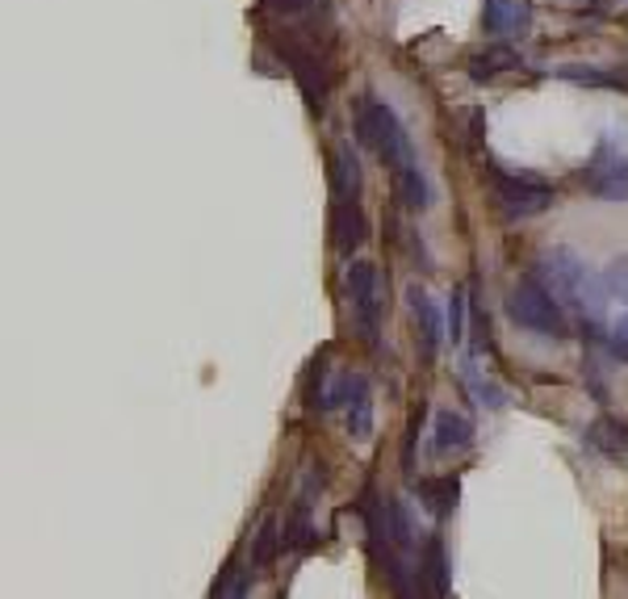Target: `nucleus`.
I'll return each instance as SVG.
<instances>
[{
  "label": "nucleus",
  "instance_id": "nucleus-1",
  "mask_svg": "<svg viewBox=\"0 0 628 599\" xmlns=\"http://www.w3.org/2000/svg\"><path fill=\"white\" fill-rule=\"evenodd\" d=\"M540 277L545 286L554 290V298L570 302L575 310H582L587 319H604L608 307V286H604V272H595L587 260L570 248H554V252L540 256Z\"/></svg>",
  "mask_w": 628,
  "mask_h": 599
},
{
  "label": "nucleus",
  "instance_id": "nucleus-2",
  "mask_svg": "<svg viewBox=\"0 0 628 599\" xmlns=\"http://www.w3.org/2000/svg\"><path fill=\"white\" fill-rule=\"evenodd\" d=\"M507 315H511V323H520L524 331L545 336V340H566V336H570L566 310H561V302H557L554 290H549L540 277H524L520 286L511 290Z\"/></svg>",
  "mask_w": 628,
  "mask_h": 599
},
{
  "label": "nucleus",
  "instance_id": "nucleus-3",
  "mask_svg": "<svg viewBox=\"0 0 628 599\" xmlns=\"http://www.w3.org/2000/svg\"><path fill=\"white\" fill-rule=\"evenodd\" d=\"M357 139L365 147H373L381 160L390 163L395 172L402 168H411L415 163V151H411V139H407V130L398 122V113L386 101H365L357 113Z\"/></svg>",
  "mask_w": 628,
  "mask_h": 599
},
{
  "label": "nucleus",
  "instance_id": "nucleus-4",
  "mask_svg": "<svg viewBox=\"0 0 628 599\" xmlns=\"http://www.w3.org/2000/svg\"><path fill=\"white\" fill-rule=\"evenodd\" d=\"M582 184L599 201H628V156L611 134L595 143V156L582 168Z\"/></svg>",
  "mask_w": 628,
  "mask_h": 599
},
{
  "label": "nucleus",
  "instance_id": "nucleus-5",
  "mask_svg": "<svg viewBox=\"0 0 628 599\" xmlns=\"http://www.w3.org/2000/svg\"><path fill=\"white\" fill-rule=\"evenodd\" d=\"M495 201L507 218H532L554 206V189L537 177H516V172L495 168Z\"/></svg>",
  "mask_w": 628,
  "mask_h": 599
},
{
  "label": "nucleus",
  "instance_id": "nucleus-6",
  "mask_svg": "<svg viewBox=\"0 0 628 599\" xmlns=\"http://www.w3.org/2000/svg\"><path fill=\"white\" fill-rule=\"evenodd\" d=\"M348 298H352V310L360 319V336L377 345V327H381V272L369 260H352L348 264Z\"/></svg>",
  "mask_w": 628,
  "mask_h": 599
},
{
  "label": "nucleus",
  "instance_id": "nucleus-7",
  "mask_svg": "<svg viewBox=\"0 0 628 599\" xmlns=\"http://www.w3.org/2000/svg\"><path fill=\"white\" fill-rule=\"evenodd\" d=\"M474 445V423L461 411H436V428H431V449L440 457L466 453Z\"/></svg>",
  "mask_w": 628,
  "mask_h": 599
},
{
  "label": "nucleus",
  "instance_id": "nucleus-8",
  "mask_svg": "<svg viewBox=\"0 0 628 599\" xmlns=\"http://www.w3.org/2000/svg\"><path fill=\"white\" fill-rule=\"evenodd\" d=\"M331 243L343 256H352L365 243V210L357 201H336L331 206Z\"/></svg>",
  "mask_w": 628,
  "mask_h": 599
},
{
  "label": "nucleus",
  "instance_id": "nucleus-9",
  "mask_svg": "<svg viewBox=\"0 0 628 599\" xmlns=\"http://www.w3.org/2000/svg\"><path fill=\"white\" fill-rule=\"evenodd\" d=\"M286 59H289V72L298 76V84H302V92H306V101H310V109H323V97H327L323 63H319V59H315L310 51H298V47H289Z\"/></svg>",
  "mask_w": 628,
  "mask_h": 599
},
{
  "label": "nucleus",
  "instance_id": "nucleus-10",
  "mask_svg": "<svg viewBox=\"0 0 628 599\" xmlns=\"http://www.w3.org/2000/svg\"><path fill=\"white\" fill-rule=\"evenodd\" d=\"M411 315L415 323H419V340H423V357H436V348H440V340L449 336V327L440 323V310H436V302H431L428 293L419 290V286H411Z\"/></svg>",
  "mask_w": 628,
  "mask_h": 599
},
{
  "label": "nucleus",
  "instance_id": "nucleus-11",
  "mask_svg": "<svg viewBox=\"0 0 628 599\" xmlns=\"http://www.w3.org/2000/svg\"><path fill=\"white\" fill-rule=\"evenodd\" d=\"M532 21L528 0H486V30L490 34H524Z\"/></svg>",
  "mask_w": 628,
  "mask_h": 599
},
{
  "label": "nucleus",
  "instance_id": "nucleus-12",
  "mask_svg": "<svg viewBox=\"0 0 628 599\" xmlns=\"http://www.w3.org/2000/svg\"><path fill=\"white\" fill-rule=\"evenodd\" d=\"M331 193L336 201H357L360 193V160L352 143H336L331 151Z\"/></svg>",
  "mask_w": 628,
  "mask_h": 599
},
{
  "label": "nucleus",
  "instance_id": "nucleus-13",
  "mask_svg": "<svg viewBox=\"0 0 628 599\" xmlns=\"http://www.w3.org/2000/svg\"><path fill=\"white\" fill-rule=\"evenodd\" d=\"M419 579H428L431 599H445V596H449V558H445V541H440V537H431L428 549H423Z\"/></svg>",
  "mask_w": 628,
  "mask_h": 599
},
{
  "label": "nucleus",
  "instance_id": "nucleus-14",
  "mask_svg": "<svg viewBox=\"0 0 628 599\" xmlns=\"http://www.w3.org/2000/svg\"><path fill=\"white\" fill-rule=\"evenodd\" d=\"M511 68H520V54L511 51V47H490V51L474 54V63H469V76L482 84V80H495L499 72H511Z\"/></svg>",
  "mask_w": 628,
  "mask_h": 599
},
{
  "label": "nucleus",
  "instance_id": "nucleus-15",
  "mask_svg": "<svg viewBox=\"0 0 628 599\" xmlns=\"http://www.w3.org/2000/svg\"><path fill=\"white\" fill-rule=\"evenodd\" d=\"M395 184H398V198L407 201L411 210H428V206H431L428 177L419 172V163H411V168H402V172H395Z\"/></svg>",
  "mask_w": 628,
  "mask_h": 599
},
{
  "label": "nucleus",
  "instance_id": "nucleus-16",
  "mask_svg": "<svg viewBox=\"0 0 628 599\" xmlns=\"http://www.w3.org/2000/svg\"><path fill=\"white\" fill-rule=\"evenodd\" d=\"M343 411H348V432L357 436V440H369V436H373V395H369V381L352 395V402H348Z\"/></svg>",
  "mask_w": 628,
  "mask_h": 599
},
{
  "label": "nucleus",
  "instance_id": "nucleus-17",
  "mask_svg": "<svg viewBox=\"0 0 628 599\" xmlns=\"http://www.w3.org/2000/svg\"><path fill=\"white\" fill-rule=\"evenodd\" d=\"M457 490H461V482H457V478H440V482H423V487H419V495H423V503H428V508L436 511L440 520H445V516L457 508Z\"/></svg>",
  "mask_w": 628,
  "mask_h": 599
},
{
  "label": "nucleus",
  "instance_id": "nucleus-18",
  "mask_svg": "<svg viewBox=\"0 0 628 599\" xmlns=\"http://www.w3.org/2000/svg\"><path fill=\"white\" fill-rule=\"evenodd\" d=\"M466 386L474 390V399L482 402V407H490V411L507 407V390H502V386H495V381L478 378V369H474V365H466Z\"/></svg>",
  "mask_w": 628,
  "mask_h": 599
},
{
  "label": "nucleus",
  "instance_id": "nucleus-19",
  "mask_svg": "<svg viewBox=\"0 0 628 599\" xmlns=\"http://www.w3.org/2000/svg\"><path fill=\"white\" fill-rule=\"evenodd\" d=\"M604 286H608L611 298L628 302V256H616L608 269H604Z\"/></svg>",
  "mask_w": 628,
  "mask_h": 599
},
{
  "label": "nucleus",
  "instance_id": "nucleus-20",
  "mask_svg": "<svg viewBox=\"0 0 628 599\" xmlns=\"http://www.w3.org/2000/svg\"><path fill=\"white\" fill-rule=\"evenodd\" d=\"M277 549V520H265L260 532H256V553H251V566H265Z\"/></svg>",
  "mask_w": 628,
  "mask_h": 599
},
{
  "label": "nucleus",
  "instance_id": "nucleus-21",
  "mask_svg": "<svg viewBox=\"0 0 628 599\" xmlns=\"http://www.w3.org/2000/svg\"><path fill=\"white\" fill-rule=\"evenodd\" d=\"M449 336H452V345L466 340V293L461 290H452L449 298Z\"/></svg>",
  "mask_w": 628,
  "mask_h": 599
},
{
  "label": "nucleus",
  "instance_id": "nucleus-22",
  "mask_svg": "<svg viewBox=\"0 0 628 599\" xmlns=\"http://www.w3.org/2000/svg\"><path fill=\"white\" fill-rule=\"evenodd\" d=\"M566 80H578V84H604V89H620L625 80L620 76H608V72H591V68H561Z\"/></svg>",
  "mask_w": 628,
  "mask_h": 599
},
{
  "label": "nucleus",
  "instance_id": "nucleus-23",
  "mask_svg": "<svg viewBox=\"0 0 628 599\" xmlns=\"http://www.w3.org/2000/svg\"><path fill=\"white\" fill-rule=\"evenodd\" d=\"M608 352L616 357V361H625V365H628V315H620V319L611 323V331H608Z\"/></svg>",
  "mask_w": 628,
  "mask_h": 599
},
{
  "label": "nucleus",
  "instance_id": "nucleus-24",
  "mask_svg": "<svg viewBox=\"0 0 628 599\" xmlns=\"http://www.w3.org/2000/svg\"><path fill=\"white\" fill-rule=\"evenodd\" d=\"M215 599H248V579H243V575H231V579L215 591Z\"/></svg>",
  "mask_w": 628,
  "mask_h": 599
},
{
  "label": "nucleus",
  "instance_id": "nucleus-25",
  "mask_svg": "<svg viewBox=\"0 0 628 599\" xmlns=\"http://www.w3.org/2000/svg\"><path fill=\"white\" fill-rule=\"evenodd\" d=\"M269 9H277V13H298V9H306L310 0H265Z\"/></svg>",
  "mask_w": 628,
  "mask_h": 599
}]
</instances>
